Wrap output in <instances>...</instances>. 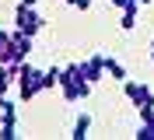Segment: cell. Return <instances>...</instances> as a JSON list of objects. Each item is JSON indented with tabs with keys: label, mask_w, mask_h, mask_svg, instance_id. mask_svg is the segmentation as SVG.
<instances>
[{
	"label": "cell",
	"mask_w": 154,
	"mask_h": 140,
	"mask_svg": "<svg viewBox=\"0 0 154 140\" xmlns=\"http://www.w3.org/2000/svg\"><path fill=\"white\" fill-rule=\"evenodd\" d=\"M91 88H95V84H91L81 70H77V63L63 67V74H60V91H63V102H67V105L84 102L88 95H91Z\"/></svg>",
	"instance_id": "obj_1"
},
{
	"label": "cell",
	"mask_w": 154,
	"mask_h": 140,
	"mask_svg": "<svg viewBox=\"0 0 154 140\" xmlns=\"http://www.w3.org/2000/svg\"><path fill=\"white\" fill-rule=\"evenodd\" d=\"M42 28H46L42 14H38L35 7H28V4H18V11H14V32H25V35L35 39Z\"/></svg>",
	"instance_id": "obj_2"
},
{
	"label": "cell",
	"mask_w": 154,
	"mask_h": 140,
	"mask_svg": "<svg viewBox=\"0 0 154 140\" xmlns=\"http://www.w3.org/2000/svg\"><path fill=\"white\" fill-rule=\"evenodd\" d=\"M28 56H32V35L11 32V39H7V60H4V63H25Z\"/></svg>",
	"instance_id": "obj_3"
},
{
	"label": "cell",
	"mask_w": 154,
	"mask_h": 140,
	"mask_svg": "<svg viewBox=\"0 0 154 140\" xmlns=\"http://www.w3.org/2000/svg\"><path fill=\"white\" fill-rule=\"evenodd\" d=\"M123 95L133 102V109H137V112L147 109V105H154V91L147 88V84H140V81H130V77L123 81Z\"/></svg>",
	"instance_id": "obj_4"
},
{
	"label": "cell",
	"mask_w": 154,
	"mask_h": 140,
	"mask_svg": "<svg viewBox=\"0 0 154 140\" xmlns=\"http://www.w3.org/2000/svg\"><path fill=\"white\" fill-rule=\"evenodd\" d=\"M77 70L88 77L91 84H98L102 77H105V60H102V53H95V56H88V60H81L77 63Z\"/></svg>",
	"instance_id": "obj_5"
},
{
	"label": "cell",
	"mask_w": 154,
	"mask_h": 140,
	"mask_svg": "<svg viewBox=\"0 0 154 140\" xmlns=\"http://www.w3.org/2000/svg\"><path fill=\"white\" fill-rule=\"evenodd\" d=\"M102 60H105V74L112 77L116 84H123V81H126V67L119 63V60H116V56H105V53H102Z\"/></svg>",
	"instance_id": "obj_6"
},
{
	"label": "cell",
	"mask_w": 154,
	"mask_h": 140,
	"mask_svg": "<svg viewBox=\"0 0 154 140\" xmlns=\"http://www.w3.org/2000/svg\"><path fill=\"white\" fill-rule=\"evenodd\" d=\"M88 133H91V116H88V112H81V116L74 119V126H70V137H74V140H84Z\"/></svg>",
	"instance_id": "obj_7"
},
{
	"label": "cell",
	"mask_w": 154,
	"mask_h": 140,
	"mask_svg": "<svg viewBox=\"0 0 154 140\" xmlns=\"http://www.w3.org/2000/svg\"><path fill=\"white\" fill-rule=\"evenodd\" d=\"M137 11H140V4L119 11V28H123V32H133V28H137Z\"/></svg>",
	"instance_id": "obj_8"
},
{
	"label": "cell",
	"mask_w": 154,
	"mask_h": 140,
	"mask_svg": "<svg viewBox=\"0 0 154 140\" xmlns=\"http://www.w3.org/2000/svg\"><path fill=\"white\" fill-rule=\"evenodd\" d=\"M60 74H63V67H49V70H42V91L60 88Z\"/></svg>",
	"instance_id": "obj_9"
},
{
	"label": "cell",
	"mask_w": 154,
	"mask_h": 140,
	"mask_svg": "<svg viewBox=\"0 0 154 140\" xmlns=\"http://www.w3.org/2000/svg\"><path fill=\"white\" fill-rule=\"evenodd\" d=\"M14 137H18V116L0 123V140H14Z\"/></svg>",
	"instance_id": "obj_10"
},
{
	"label": "cell",
	"mask_w": 154,
	"mask_h": 140,
	"mask_svg": "<svg viewBox=\"0 0 154 140\" xmlns=\"http://www.w3.org/2000/svg\"><path fill=\"white\" fill-rule=\"evenodd\" d=\"M11 88H14V77H11V67L0 63V95H7Z\"/></svg>",
	"instance_id": "obj_11"
},
{
	"label": "cell",
	"mask_w": 154,
	"mask_h": 140,
	"mask_svg": "<svg viewBox=\"0 0 154 140\" xmlns=\"http://www.w3.org/2000/svg\"><path fill=\"white\" fill-rule=\"evenodd\" d=\"M7 39H11V32H0V63L7 60Z\"/></svg>",
	"instance_id": "obj_12"
},
{
	"label": "cell",
	"mask_w": 154,
	"mask_h": 140,
	"mask_svg": "<svg viewBox=\"0 0 154 140\" xmlns=\"http://www.w3.org/2000/svg\"><path fill=\"white\" fill-rule=\"evenodd\" d=\"M151 63H154V42H151Z\"/></svg>",
	"instance_id": "obj_13"
}]
</instances>
